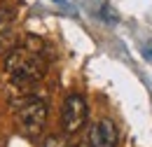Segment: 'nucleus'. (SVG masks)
<instances>
[{"instance_id":"6","label":"nucleus","mask_w":152,"mask_h":147,"mask_svg":"<svg viewBox=\"0 0 152 147\" xmlns=\"http://www.w3.org/2000/svg\"><path fill=\"white\" fill-rule=\"evenodd\" d=\"M143 56H145L148 61H152V42H148V44L143 47Z\"/></svg>"},{"instance_id":"3","label":"nucleus","mask_w":152,"mask_h":147,"mask_svg":"<svg viewBox=\"0 0 152 147\" xmlns=\"http://www.w3.org/2000/svg\"><path fill=\"white\" fill-rule=\"evenodd\" d=\"M87 100L80 93H70L63 100V110H61V122L66 133H77L87 122Z\"/></svg>"},{"instance_id":"1","label":"nucleus","mask_w":152,"mask_h":147,"mask_svg":"<svg viewBox=\"0 0 152 147\" xmlns=\"http://www.w3.org/2000/svg\"><path fill=\"white\" fill-rule=\"evenodd\" d=\"M5 68L12 75V79L19 84H33L45 77V61H42L40 52L31 49V47L12 49L5 58Z\"/></svg>"},{"instance_id":"4","label":"nucleus","mask_w":152,"mask_h":147,"mask_svg":"<svg viewBox=\"0 0 152 147\" xmlns=\"http://www.w3.org/2000/svg\"><path fill=\"white\" fill-rule=\"evenodd\" d=\"M119 140V133L110 119H101L96 122L91 133H89V145L91 147H117Z\"/></svg>"},{"instance_id":"7","label":"nucleus","mask_w":152,"mask_h":147,"mask_svg":"<svg viewBox=\"0 0 152 147\" xmlns=\"http://www.w3.org/2000/svg\"><path fill=\"white\" fill-rule=\"evenodd\" d=\"M56 2H63V0H56Z\"/></svg>"},{"instance_id":"5","label":"nucleus","mask_w":152,"mask_h":147,"mask_svg":"<svg viewBox=\"0 0 152 147\" xmlns=\"http://www.w3.org/2000/svg\"><path fill=\"white\" fill-rule=\"evenodd\" d=\"M12 19H14V17H2V19H0V35H5V31H7L10 23H12Z\"/></svg>"},{"instance_id":"2","label":"nucleus","mask_w":152,"mask_h":147,"mask_svg":"<svg viewBox=\"0 0 152 147\" xmlns=\"http://www.w3.org/2000/svg\"><path fill=\"white\" fill-rule=\"evenodd\" d=\"M17 122L26 133L38 135L47 122V105L40 98H23L17 105Z\"/></svg>"}]
</instances>
